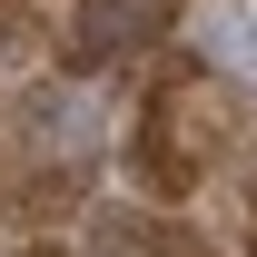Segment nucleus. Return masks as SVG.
<instances>
[{"mask_svg": "<svg viewBox=\"0 0 257 257\" xmlns=\"http://www.w3.org/2000/svg\"><path fill=\"white\" fill-rule=\"evenodd\" d=\"M30 119H40V139H50V149H69V159H79V149H89V139H99V128H89V109H79V99H40Z\"/></svg>", "mask_w": 257, "mask_h": 257, "instance_id": "3", "label": "nucleus"}, {"mask_svg": "<svg viewBox=\"0 0 257 257\" xmlns=\"http://www.w3.org/2000/svg\"><path fill=\"white\" fill-rule=\"evenodd\" d=\"M198 50L218 69H237V79H257V20L247 10H208V20H198Z\"/></svg>", "mask_w": 257, "mask_h": 257, "instance_id": "1", "label": "nucleus"}, {"mask_svg": "<svg viewBox=\"0 0 257 257\" xmlns=\"http://www.w3.org/2000/svg\"><path fill=\"white\" fill-rule=\"evenodd\" d=\"M109 50H128V0H89V10H79V30H69V60H79V69L109 60Z\"/></svg>", "mask_w": 257, "mask_h": 257, "instance_id": "2", "label": "nucleus"}]
</instances>
